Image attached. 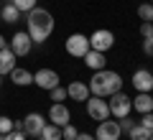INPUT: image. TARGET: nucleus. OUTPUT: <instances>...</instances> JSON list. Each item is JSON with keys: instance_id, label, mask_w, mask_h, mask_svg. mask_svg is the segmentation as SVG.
I'll use <instances>...</instances> for the list:
<instances>
[{"instance_id": "obj_2", "label": "nucleus", "mask_w": 153, "mask_h": 140, "mask_svg": "<svg viewBox=\"0 0 153 140\" xmlns=\"http://www.w3.org/2000/svg\"><path fill=\"white\" fill-rule=\"evenodd\" d=\"M51 33H54V16L46 8L28 10V36L33 43H44Z\"/></svg>"}, {"instance_id": "obj_11", "label": "nucleus", "mask_w": 153, "mask_h": 140, "mask_svg": "<svg viewBox=\"0 0 153 140\" xmlns=\"http://www.w3.org/2000/svg\"><path fill=\"white\" fill-rule=\"evenodd\" d=\"M49 120L54 125H59V127H64L66 122H71V112H69V107L64 102H54L51 110H49Z\"/></svg>"}, {"instance_id": "obj_36", "label": "nucleus", "mask_w": 153, "mask_h": 140, "mask_svg": "<svg viewBox=\"0 0 153 140\" xmlns=\"http://www.w3.org/2000/svg\"><path fill=\"white\" fill-rule=\"evenodd\" d=\"M151 3H153V0H151Z\"/></svg>"}, {"instance_id": "obj_18", "label": "nucleus", "mask_w": 153, "mask_h": 140, "mask_svg": "<svg viewBox=\"0 0 153 140\" xmlns=\"http://www.w3.org/2000/svg\"><path fill=\"white\" fill-rule=\"evenodd\" d=\"M0 18L5 23H18V18H21V10H18L13 3H5V5L0 8Z\"/></svg>"}, {"instance_id": "obj_22", "label": "nucleus", "mask_w": 153, "mask_h": 140, "mask_svg": "<svg viewBox=\"0 0 153 140\" xmlns=\"http://www.w3.org/2000/svg\"><path fill=\"white\" fill-rule=\"evenodd\" d=\"M10 3H13L21 13H28V10H33V8H36L38 0H10Z\"/></svg>"}, {"instance_id": "obj_4", "label": "nucleus", "mask_w": 153, "mask_h": 140, "mask_svg": "<svg viewBox=\"0 0 153 140\" xmlns=\"http://www.w3.org/2000/svg\"><path fill=\"white\" fill-rule=\"evenodd\" d=\"M87 115H89L92 120H97V122L107 120V117H110V104H107V99L89 94V99H87Z\"/></svg>"}, {"instance_id": "obj_5", "label": "nucleus", "mask_w": 153, "mask_h": 140, "mask_svg": "<svg viewBox=\"0 0 153 140\" xmlns=\"http://www.w3.org/2000/svg\"><path fill=\"white\" fill-rule=\"evenodd\" d=\"M89 51V38L82 33H71L66 38V54L74 56V59H84V54Z\"/></svg>"}, {"instance_id": "obj_23", "label": "nucleus", "mask_w": 153, "mask_h": 140, "mask_svg": "<svg viewBox=\"0 0 153 140\" xmlns=\"http://www.w3.org/2000/svg\"><path fill=\"white\" fill-rule=\"evenodd\" d=\"M76 135H79V130H76L71 122H66L64 127H61V138H64V140H74Z\"/></svg>"}, {"instance_id": "obj_16", "label": "nucleus", "mask_w": 153, "mask_h": 140, "mask_svg": "<svg viewBox=\"0 0 153 140\" xmlns=\"http://www.w3.org/2000/svg\"><path fill=\"white\" fill-rule=\"evenodd\" d=\"M84 64H87L92 71L107 69V59H105V54H102V51H92V49H89L87 54H84Z\"/></svg>"}, {"instance_id": "obj_26", "label": "nucleus", "mask_w": 153, "mask_h": 140, "mask_svg": "<svg viewBox=\"0 0 153 140\" xmlns=\"http://www.w3.org/2000/svg\"><path fill=\"white\" fill-rule=\"evenodd\" d=\"M10 130H13V120H10V117H5V115H0V135L10 133Z\"/></svg>"}, {"instance_id": "obj_19", "label": "nucleus", "mask_w": 153, "mask_h": 140, "mask_svg": "<svg viewBox=\"0 0 153 140\" xmlns=\"http://www.w3.org/2000/svg\"><path fill=\"white\" fill-rule=\"evenodd\" d=\"M38 140H61V127H59V125H54V122L44 125V130H41Z\"/></svg>"}, {"instance_id": "obj_20", "label": "nucleus", "mask_w": 153, "mask_h": 140, "mask_svg": "<svg viewBox=\"0 0 153 140\" xmlns=\"http://www.w3.org/2000/svg\"><path fill=\"white\" fill-rule=\"evenodd\" d=\"M151 135H153V133H148V130L143 127L140 122H135L130 130H128V138H130V140H148Z\"/></svg>"}, {"instance_id": "obj_10", "label": "nucleus", "mask_w": 153, "mask_h": 140, "mask_svg": "<svg viewBox=\"0 0 153 140\" xmlns=\"http://www.w3.org/2000/svg\"><path fill=\"white\" fill-rule=\"evenodd\" d=\"M33 84L41 87V89L51 92L54 87H59V74H56L54 69H38L36 74H33Z\"/></svg>"}, {"instance_id": "obj_27", "label": "nucleus", "mask_w": 153, "mask_h": 140, "mask_svg": "<svg viewBox=\"0 0 153 140\" xmlns=\"http://www.w3.org/2000/svg\"><path fill=\"white\" fill-rule=\"evenodd\" d=\"M140 125L148 130V133H153V112H146V115H143V117H140Z\"/></svg>"}, {"instance_id": "obj_34", "label": "nucleus", "mask_w": 153, "mask_h": 140, "mask_svg": "<svg viewBox=\"0 0 153 140\" xmlns=\"http://www.w3.org/2000/svg\"><path fill=\"white\" fill-rule=\"evenodd\" d=\"M148 140H153V135H151V138H148Z\"/></svg>"}, {"instance_id": "obj_1", "label": "nucleus", "mask_w": 153, "mask_h": 140, "mask_svg": "<svg viewBox=\"0 0 153 140\" xmlns=\"http://www.w3.org/2000/svg\"><path fill=\"white\" fill-rule=\"evenodd\" d=\"M89 94H94V97H112L115 92H123V76L117 74V71H110V69H100L92 74V79H89Z\"/></svg>"}, {"instance_id": "obj_25", "label": "nucleus", "mask_w": 153, "mask_h": 140, "mask_svg": "<svg viewBox=\"0 0 153 140\" xmlns=\"http://www.w3.org/2000/svg\"><path fill=\"white\" fill-rule=\"evenodd\" d=\"M0 140H26V133L23 130H10V133L0 135Z\"/></svg>"}, {"instance_id": "obj_15", "label": "nucleus", "mask_w": 153, "mask_h": 140, "mask_svg": "<svg viewBox=\"0 0 153 140\" xmlns=\"http://www.w3.org/2000/svg\"><path fill=\"white\" fill-rule=\"evenodd\" d=\"M133 110H138L140 115L153 112V92H138V97L133 99Z\"/></svg>"}, {"instance_id": "obj_17", "label": "nucleus", "mask_w": 153, "mask_h": 140, "mask_svg": "<svg viewBox=\"0 0 153 140\" xmlns=\"http://www.w3.org/2000/svg\"><path fill=\"white\" fill-rule=\"evenodd\" d=\"M10 81L16 87H28V84H33V74L28 69H18L16 66V69L10 71Z\"/></svg>"}, {"instance_id": "obj_9", "label": "nucleus", "mask_w": 153, "mask_h": 140, "mask_svg": "<svg viewBox=\"0 0 153 140\" xmlns=\"http://www.w3.org/2000/svg\"><path fill=\"white\" fill-rule=\"evenodd\" d=\"M46 120L44 115H38V112H31L23 117V133H26V138H38L41 135V130H44Z\"/></svg>"}, {"instance_id": "obj_6", "label": "nucleus", "mask_w": 153, "mask_h": 140, "mask_svg": "<svg viewBox=\"0 0 153 140\" xmlns=\"http://www.w3.org/2000/svg\"><path fill=\"white\" fill-rule=\"evenodd\" d=\"M115 43V33L112 31H105V28H100V31H94L92 36H89V49L92 51H110Z\"/></svg>"}, {"instance_id": "obj_12", "label": "nucleus", "mask_w": 153, "mask_h": 140, "mask_svg": "<svg viewBox=\"0 0 153 140\" xmlns=\"http://www.w3.org/2000/svg\"><path fill=\"white\" fill-rule=\"evenodd\" d=\"M130 81H133V87L138 92H153V74L148 69H138Z\"/></svg>"}, {"instance_id": "obj_32", "label": "nucleus", "mask_w": 153, "mask_h": 140, "mask_svg": "<svg viewBox=\"0 0 153 140\" xmlns=\"http://www.w3.org/2000/svg\"><path fill=\"white\" fill-rule=\"evenodd\" d=\"M0 49H5V38L0 36Z\"/></svg>"}, {"instance_id": "obj_31", "label": "nucleus", "mask_w": 153, "mask_h": 140, "mask_svg": "<svg viewBox=\"0 0 153 140\" xmlns=\"http://www.w3.org/2000/svg\"><path fill=\"white\" fill-rule=\"evenodd\" d=\"M74 140H94V135H89V133H79Z\"/></svg>"}, {"instance_id": "obj_21", "label": "nucleus", "mask_w": 153, "mask_h": 140, "mask_svg": "<svg viewBox=\"0 0 153 140\" xmlns=\"http://www.w3.org/2000/svg\"><path fill=\"white\" fill-rule=\"evenodd\" d=\"M138 18L153 23V3H143V5H138Z\"/></svg>"}, {"instance_id": "obj_3", "label": "nucleus", "mask_w": 153, "mask_h": 140, "mask_svg": "<svg viewBox=\"0 0 153 140\" xmlns=\"http://www.w3.org/2000/svg\"><path fill=\"white\" fill-rule=\"evenodd\" d=\"M110 99V117H115V120H123V117H128L130 115V110H133V99L128 97V94H123V92H115L112 97H107Z\"/></svg>"}, {"instance_id": "obj_24", "label": "nucleus", "mask_w": 153, "mask_h": 140, "mask_svg": "<svg viewBox=\"0 0 153 140\" xmlns=\"http://www.w3.org/2000/svg\"><path fill=\"white\" fill-rule=\"evenodd\" d=\"M49 94H51V102H64V99H66V89H64V87H54Z\"/></svg>"}, {"instance_id": "obj_8", "label": "nucleus", "mask_w": 153, "mask_h": 140, "mask_svg": "<svg viewBox=\"0 0 153 140\" xmlns=\"http://www.w3.org/2000/svg\"><path fill=\"white\" fill-rule=\"evenodd\" d=\"M31 49H33V41H31V36H28V31H18L16 36L10 38V51L16 56H28Z\"/></svg>"}, {"instance_id": "obj_30", "label": "nucleus", "mask_w": 153, "mask_h": 140, "mask_svg": "<svg viewBox=\"0 0 153 140\" xmlns=\"http://www.w3.org/2000/svg\"><path fill=\"white\" fill-rule=\"evenodd\" d=\"M117 122H120V130H123V133H128V130L135 125V122L130 120V115H128V117H123V120H117Z\"/></svg>"}, {"instance_id": "obj_13", "label": "nucleus", "mask_w": 153, "mask_h": 140, "mask_svg": "<svg viewBox=\"0 0 153 140\" xmlns=\"http://www.w3.org/2000/svg\"><path fill=\"white\" fill-rule=\"evenodd\" d=\"M66 94H69L74 102H87L89 99V87L84 84V81H71V84L66 87Z\"/></svg>"}, {"instance_id": "obj_35", "label": "nucleus", "mask_w": 153, "mask_h": 140, "mask_svg": "<svg viewBox=\"0 0 153 140\" xmlns=\"http://www.w3.org/2000/svg\"><path fill=\"white\" fill-rule=\"evenodd\" d=\"M151 74H153V69H151Z\"/></svg>"}, {"instance_id": "obj_33", "label": "nucleus", "mask_w": 153, "mask_h": 140, "mask_svg": "<svg viewBox=\"0 0 153 140\" xmlns=\"http://www.w3.org/2000/svg\"><path fill=\"white\" fill-rule=\"evenodd\" d=\"M0 84H3V76H0Z\"/></svg>"}, {"instance_id": "obj_7", "label": "nucleus", "mask_w": 153, "mask_h": 140, "mask_svg": "<svg viewBox=\"0 0 153 140\" xmlns=\"http://www.w3.org/2000/svg\"><path fill=\"white\" fill-rule=\"evenodd\" d=\"M123 130H120V122L117 120H102L97 125V133H94V140H120Z\"/></svg>"}, {"instance_id": "obj_28", "label": "nucleus", "mask_w": 153, "mask_h": 140, "mask_svg": "<svg viewBox=\"0 0 153 140\" xmlns=\"http://www.w3.org/2000/svg\"><path fill=\"white\" fill-rule=\"evenodd\" d=\"M143 54H146V56H153V36L143 38Z\"/></svg>"}, {"instance_id": "obj_29", "label": "nucleus", "mask_w": 153, "mask_h": 140, "mask_svg": "<svg viewBox=\"0 0 153 140\" xmlns=\"http://www.w3.org/2000/svg\"><path fill=\"white\" fill-rule=\"evenodd\" d=\"M140 36H143V38L153 36V23H148V21H143V23H140Z\"/></svg>"}, {"instance_id": "obj_14", "label": "nucleus", "mask_w": 153, "mask_h": 140, "mask_svg": "<svg viewBox=\"0 0 153 140\" xmlns=\"http://www.w3.org/2000/svg\"><path fill=\"white\" fill-rule=\"evenodd\" d=\"M16 59L18 56L10 51V46H5V49H0V76L10 74L13 69H16Z\"/></svg>"}]
</instances>
